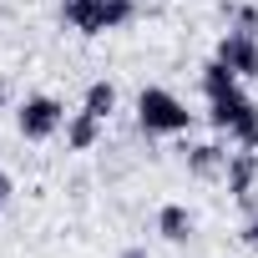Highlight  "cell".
I'll use <instances>...</instances> for the list:
<instances>
[{
  "label": "cell",
  "mask_w": 258,
  "mask_h": 258,
  "mask_svg": "<svg viewBox=\"0 0 258 258\" xmlns=\"http://www.w3.org/2000/svg\"><path fill=\"white\" fill-rule=\"evenodd\" d=\"M198 86H203V96H208V121L218 126L223 137H233L238 147H253V152H258V101L243 91V76L228 71V66L213 56V61L203 66Z\"/></svg>",
  "instance_id": "1"
},
{
  "label": "cell",
  "mask_w": 258,
  "mask_h": 258,
  "mask_svg": "<svg viewBox=\"0 0 258 258\" xmlns=\"http://www.w3.org/2000/svg\"><path fill=\"white\" fill-rule=\"evenodd\" d=\"M137 126H142L147 137H177V132L192 126V111H187V101H182L177 91H167V86H142V91H137Z\"/></svg>",
  "instance_id": "2"
},
{
  "label": "cell",
  "mask_w": 258,
  "mask_h": 258,
  "mask_svg": "<svg viewBox=\"0 0 258 258\" xmlns=\"http://www.w3.org/2000/svg\"><path fill=\"white\" fill-rule=\"evenodd\" d=\"M61 21L81 36H106L137 21V0H61Z\"/></svg>",
  "instance_id": "3"
},
{
  "label": "cell",
  "mask_w": 258,
  "mask_h": 258,
  "mask_svg": "<svg viewBox=\"0 0 258 258\" xmlns=\"http://www.w3.org/2000/svg\"><path fill=\"white\" fill-rule=\"evenodd\" d=\"M16 132L26 142H51L56 132H66V106L56 96H26L16 106Z\"/></svg>",
  "instance_id": "4"
},
{
  "label": "cell",
  "mask_w": 258,
  "mask_h": 258,
  "mask_svg": "<svg viewBox=\"0 0 258 258\" xmlns=\"http://www.w3.org/2000/svg\"><path fill=\"white\" fill-rule=\"evenodd\" d=\"M223 182H228V198H233L243 213H258V152H253V147L228 152Z\"/></svg>",
  "instance_id": "5"
},
{
  "label": "cell",
  "mask_w": 258,
  "mask_h": 258,
  "mask_svg": "<svg viewBox=\"0 0 258 258\" xmlns=\"http://www.w3.org/2000/svg\"><path fill=\"white\" fill-rule=\"evenodd\" d=\"M228 71H238L243 81H253L258 76V36H248V31H228V36H218V51H213Z\"/></svg>",
  "instance_id": "6"
},
{
  "label": "cell",
  "mask_w": 258,
  "mask_h": 258,
  "mask_svg": "<svg viewBox=\"0 0 258 258\" xmlns=\"http://www.w3.org/2000/svg\"><path fill=\"white\" fill-rule=\"evenodd\" d=\"M182 162H187V172H192V177L213 182V177H223L228 152H223V142H192V147H182Z\"/></svg>",
  "instance_id": "7"
},
{
  "label": "cell",
  "mask_w": 258,
  "mask_h": 258,
  "mask_svg": "<svg viewBox=\"0 0 258 258\" xmlns=\"http://www.w3.org/2000/svg\"><path fill=\"white\" fill-rule=\"evenodd\" d=\"M157 233H162L167 243H187V238L198 233V218H192V208H182V203H167V208L157 213Z\"/></svg>",
  "instance_id": "8"
},
{
  "label": "cell",
  "mask_w": 258,
  "mask_h": 258,
  "mask_svg": "<svg viewBox=\"0 0 258 258\" xmlns=\"http://www.w3.org/2000/svg\"><path fill=\"white\" fill-rule=\"evenodd\" d=\"M96 142H101V116H91L86 106L76 116H66V147L71 152H91Z\"/></svg>",
  "instance_id": "9"
},
{
  "label": "cell",
  "mask_w": 258,
  "mask_h": 258,
  "mask_svg": "<svg viewBox=\"0 0 258 258\" xmlns=\"http://www.w3.org/2000/svg\"><path fill=\"white\" fill-rule=\"evenodd\" d=\"M81 106H86L91 116H101V121H106V116L116 111V86H111V81H91V86H86V96H81Z\"/></svg>",
  "instance_id": "10"
},
{
  "label": "cell",
  "mask_w": 258,
  "mask_h": 258,
  "mask_svg": "<svg viewBox=\"0 0 258 258\" xmlns=\"http://www.w3.org/2000/svg\"><path fill=\"white\" fill-rule=\"evenodd\" d=\"M238 238H243L248 248H258V213H248V223L238 228Z\"/></svg>",
  "instance_id": "11"
},
{
  "label": "cell",
  "mask_w": 258,
  "mask_h": 258,
  "mask_svg": "<svg viewBox=\"0 0 258 258\" xmlns=\"http://www.w3.org/2000/svg\"><path fill=\"white\" fill-rule=\"evenodd\" d=\"M116 258H152V253H147V248H121Z\"/></svg>",
  "instance_id": "12"
},
{
  "label": "cell",
  "mask_w": 258,
  "mask_h": 258,
  "mask_svg": "<svg viewBox=\"0 0 258 258\" xmlns=\"http://www.w3.org/2000/svg\"><path fill=\"white\" fill-rule=\"evenodd\" d=\"M6 198H11V177L0 172V208H6Z\"/></svg>",
  "instance_id": "13"
},
{
  "label": "cell",
  "mask_w": 258,
  "mask_h": 258,
  "mask_svg": "<svg viewBox=\"0 0 258 258\" xmlns=\"http://www.w3.org/2000/svg\"><path fill=\"white\" fill-rule=\"evenodd\" d=\"M6 101H11V86H6V81H0V111H6Z\"/></svg>",
  "instance_id": "14"
}]
</instances>
